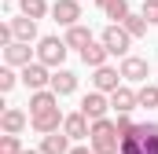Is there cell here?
I'll return each mask as SVG.
<instances>
[{"label": "cell", "mask_w": 158, "mask_h": 154, "mask_svg": "<svg viewBox=\"0 0 158 154\" xmlns=\"http://www.w3.org/2000/svg\"><path fill=\"white\" fill-rule=\"evenodd\" d=\"M99 40L107 44V51H110V55H121V59H125V55H129V48H132V37H129V30H125L121 22H110V26L99 33Z\"/></svg>", "instance_id": "obj_3"}, {"label": "cell", "mask_w": 158, "mask_h": 154, "mask_svg": "<svg viewBox=\"0 0 158 154\" xmlns=\"http://www.w3.org/2000/svg\"><path fill=\"white\" fill-rule=\"evenodd\" d=\"M121 26L129 30V37H132V40H140L143 33H147V26H151V22H147L143 15H136V11H129V15L121 18Z\"/></svg>", "instance_id": "obj_21"}, {"label": "cell", "mask_w": 158, "mask_h": 154, "mask_svg": "<svg viewBox=\"0 0 158 154\" xmlns=\"http://www.w3.org/2000/svg\"><path fill=\"white\" fill-rule=\"evenodd\" d=\"M121 81H125L121 70H114V66H96V74H92V88H99V92H107V95H110Z\"/></svg>", "instance_id": "obj_12"}, {"label": "cell", "mask_w": 158, "mask_h": 154, "mask_svg": "<svg viewBox=\"0 0 158 154\" xmlns=\"http://www.w3.org/2000/svg\"><path fill=\"white\" fill-rule=\"evenodd\" d=\"M63 132H66L70 140H88V136H92V121L81 114V110H77V114H66V121H63Z\"/></svg>", "instance_id": "obj_14"}, {"label": "cell", "mask_w": 158, "mask_h": 154, "mask_svg": "<svg viewBox=\"0 0 158 154\" xmlns=\"http://www.w3.org/2000/svg\"><path fill=\"white\" fill-rule=\"evenodd\" d=\"M40 151L44 154H70L74 147H70V136L59 128V132H48V136L40 140Z\"/></svg>", "instance_id": "obj_15"}, {"label": "cell", "mask_w": 158, "mask_h": 154, "mask_svg": "<svg viewBox=\"0 0 158 154\" xmlns=\"http://www.w3.org/2000/svg\"><path fill=\"white\" fill-rule=\"evenodd\" d=\"M22 154H44V151H22Z\"/></svg>", "instance_id": "obj_32"}, {"label": "cell", "mask_w": 158, "mask_h": 154, "mask_svg": "<svg viewBox=\"0 0 158 154\" xmlns=\"http://www.w3.org/2000/svg\"><path fill=\"white\" fill-rule=\"evenodd\" d=\"M52 18H55L59 26H77L81 0H55V4H52Z\"/></svg>", "instance_id": "obj_9"}, {"label": "cell", "mask_w": 158, "mask_h": 154, "mask_svg": "<svg viewBox=\"0 0 158 154\" xmlns=\"http://www.w3.org/2000/svg\"><path fill=\"white\" fill-rule=\"evenodd\" d=\"M19 11L30 15V18H44V15L52 11V4H48V0H19Z\"/></svg>", "instance_id": "obj_22"}, {"label": "cell", "mask_w": 158, "mask_h": 154, "mask_svg": "<svg viewBox=\"0 0 158 154\" xmlns=\"http://www.w3.org/2000/svg\"><path fill=\"white\" fill-rule=\"evenodd\" d=\"M7 22H11L15 40H30V44L40 40V37H37V18H30V15H22V11H19V15H15V18H7Z\"/></svg>", "instance_id": "obj_13"}, {"label": "cell", "mask_w": 158, "mask_h": 154, "mask_svg": "<svg viewBox=\"0 0 158 154\" xmlns=\"http://www.w3.org/2000/svg\"><path fill=\"white\" fill-rule=\"evenodd\" d=\"M140 143H143V154H158V121H143L136 128Z\"/></svg>", "instance_id": "obj_19"}, {"label": "cell", "mask_w": 158, "mask_h": 154, "mask_svg": "<svg viewBox=\"0 0 158 154\" xmlns=\"http://www.w3.org/2000/svg\"><path fill=\"white\" fill-rule=\"evenodd\" d=\"M136 99H140V107H147V110L158 107V84H147V81H143V84L136 88Z\"/></svg>", "instance_id": "obj_23"}, {"label": "cell", "mask_w": 158, "mask_h": 154, "mask_svg": "<svg viewBox=\"0 0 158 154\" xmlns=\"http://www.w3.org/2000/svg\"><path fill=\"white\" fill-rule=\"evenodd\" d=\"M107 59H110V51H107V44H103V40H92V44L81 51V63H85V66H92V70H96V66H107Z\"/></svg>", "instance_id": "obj_16"}, {"label": "cell", "mask_w": 158, "mask_h": 154, "mask_svg": "<svg viewBox=\"0 0 158 154\" xmlns=\"http://www.w3.org/2000/svg\"><path fill=\"white\" fill-rule=\"evenodd\" d=\"M88 147H92L96 154H121V132H118V121H110V117L92 121Z\"/></svg>", "instance_id": "obj_1"}, {"label": "cell", "mask_w": 158, "mask_h": 154, "mask_svg": "<svg viewBox=\"0 0 158 154\" xmlns=\"http://www.w3.org/2000/svg\"><path fill=\"white\" fill-rule=\"evenodd\" d=\"M19 77H22V84H26L30 92H37V88H52V66H44L40 59H33V63H26Z\"/></svg>", "instance_id": "obj_4"}, {"label": "cell", "mask_w": 158, "mask_h": 154, "mask_svg": "<svg viewBox=\"0 0 158 154\" xmlns=\"http://www.w3.org/2000/svg\"><path fill=\"white\" fill-rule=\"evenodd\" d=\"M66 44L70 48H77V51H85L88 44H92V30H85V26H66Z\"/></svg>", "instance_id": "obj_20"}, {"label": "cell", "mask_w": 158, "mask_h": 154, "mask_svg": "<svg viewBox=\"0 0 158 154\" xmlns=\"http://www.w3.org/2000/svg\"><path fill=\"white\" fill-rule=\"evenodd\" d=\"M118 70H121V77H125L129 84H143V81L151 77V63H147V59H140V55H125Z\"/></svg>", "instance_id": "obj_7"}, {"label": "cell", "mask_w": 158, "mask_h": 154, "mask_svg": "<svg viewBox=\"0 0 158 154\" xmlns=\"http://www.w3.org/2000/svg\"><path fill=\"white\" fill-rule=\"evenodd\" d=\"M140 15L151 22V26H158V0H143V7H140Z\"/></svg>", "instance_id": "obj_28"}, {"label": "cell", "mask_w": 158, "mask_h": 154, "mask_svg": "<svg viewBox=\"0 0 158 154\" xmlns=\"http://www.w3.org/2000/svg\"><path fill=\"white\" fill-rule=\"evenodd\" d=\"M136 107H140V99H136V92L129 88V81L118 84V88L110 92V110H118V114H132Z\"/></svg>", "instance_id": "obj_10"}, {"label": "cell", "mask_w": 158, "mask_h": 154, "mask_svg": "<svg viewBox=\"0 0 158 154\" xmlns=\"http://www.w3.org/2000/svg\"><path fill=\"white\" fill-rule=\"evenodd\" d=\"M96 4H99V7H103V11H107V7H110V0H96Z\"/></svg>", "instance_id": "obj_31"}, {"label": "cell", "mask_w": 158, "mask_h": 154, "mask_svg": "<svg viewBox=\"0 0 158 154\" xmlns=\"http://www.w3.org/2000/svg\"><path fill=\"white\" fill-rule=\"evenodd\" d=\"M70 154H96V151H92V147H74Z\"/></svg>", "instance_id": "obj_30"}, {"label": "cell", "mask_w": 158, "mask_h": 154, "mask_svg": "<svg viewBox=\"0 0 158 154\" xmlns=\"http://www.w3.org/2000/svg\"><path fill=\"white\" fill-rule=\"evenodd\" d=\"M15 40V33H11V22H0V48L4 44H11Z\"/></svg>", "instance_id": "obj_29"}, {"label": "cell", "mask_w": 158, "mask_h": 154, "mask_svg": "<svg viewBox=\"0 0 158 154\" xmlns=\"http://www.w3.org/2000/svg\"><path fill=\"white\" fill-rule=\"evenodd\" d=\"M26 125H30V117L22 114L19 107H7V110L0 114V128H4V132H15V136H19V132H22Z\"/></svg>", "instance_id": "obj_17"}, {"label": "cell", "mask_w": 158, "mask_h": 154, "mask_svg": "<svg viewBox=\"0 0 158 154\" xmlns=\"http://www.w3.org/2000/svg\"><path fill=\"white\" fill-rule=\"evenodd\" d=\"M107 110H110V95H107V92H99V88H92V92L81 99V114L88 117V121L107 117Z\"/></svg>", "instance_id": "obj_6"}, {"label": "cell", "mask_w": 158, "mask_h": 154, "mask_svg": "<svg viewBox=\"0 0 158 154\" xmlns=\"http://www.w3.org/2000/svg\"><path fill=\"white\" fill-rule=\"evenodd\" d=\"M15 84H19V77H15V66H7V63H4V70H0V92L7 95Z\"/></svg>", "instance_id": "obj_25"}, {"label": "cell", "mask_w": 158, "mask_h": 154, "mask_svg": "<svg viewBox=\"0 0 158 154\" xmlns=\"http://www.w3.org/2000/svg\"><path fill=\"white\" fill-rule=\"evenodd\" d=\"M37 59V48H30V40H11V44H4V63L7 66H26V63H33Z\"/></svg>", "instance_id": "obj_8"}, {"label": "cell", "mask_w": 158, "mask_h": 154, "mask_svg": "<svg viewBox=\"0 0 158 154\" xmlns=\"http://www.w3.org/2000/svg\"><path fill=\"white\" fill-rule=\"evenodd\" d=\"M22 140L15 136V132H4V140H0V154H22Z\"/></svg>", "instance_id": "obj_24"}, {"label": "cell", "mask_w": 158, "mask_h": 154, "mask_svg": "<svg viewBox=\"0 0 158 154\" xmlns=\"http://www.w3.org/2000/svg\"><path fill=\"white\" fill-rule=\"evenodd\" d=\"M52 107H59V95H55L52 88H37V92H30V114H37V110H52Z\"/></svg>", "instance_id": "obj_18"}, {"label": "cell", "mask_w": 158, "mask_h": 154, "mask_svg": "<svg viewBox=\"0 0 158 154\" xmlns=\"http://www.w3.org/2000/svg\"><path fill=\"white\" fill-rule=\"evenodd\" d=\"M125 15H129V0H110V7H107V18L121 22Z\"/></svg>", "instance_id": "obj_26"}, {"label": "cell", "mask_w": 158, "mask_h": 154, "mask_svg": "<svg viewBox=\"0 0 158 154\" xmlns=\"http://www.w3.org/2000/svg\"><path fill=\"white\" fill-rule=\"evenodd\" d=\"M114 121H118V132H121V140H125V136H136V128H140V125H136V121H132L129 114H118Z\"/></svg>", "instance_id": "obj_27"}, {"label": "cell", "mask_w": 158, "mask_h": 154, "mask_svg": "<svg viewBox=\"0 0 158 154\" xmlns=\"http://www.w3.org/2000/svg\"><path fill=\"white\" fill-rule=\"evenodd\" d=\"M52 92H55L59 99H63V95H74V92H77V74L66 70V66L52 70Z\"/></svg>", "instance_id": "obj_11"}, {"label": "cell", "mask_w": 158, "mask_h": 154, "mask_svg": "<svg viewBox=\"0 0 158 154\" xmlns=\"http://www.w3.org/2000/svg\"><path fill=\"white\" fill-rule=\"evenodd\" d=\"M63 121H66V114H63L59 107H52V110H37V114H30V128L40 132V136H48V132H59Z\"/></svg>", "instance_id": "obj_5"}, {"label": "cell", "mask_w": 158, "mask_h": 154, "mask_svg": "<svg viewBox=\"0 0 158 154\" xmlns=\"http://www.w3.org/2000/svg\"><path fill=\"white\" fill-rule=\"evenodd\" d=\"M66 51H70L66 37H40L37 40V59L44 66H52V70H59V66L66 63Z\"/></svg>", "instance_id": "obj_2"}]
</instances>
